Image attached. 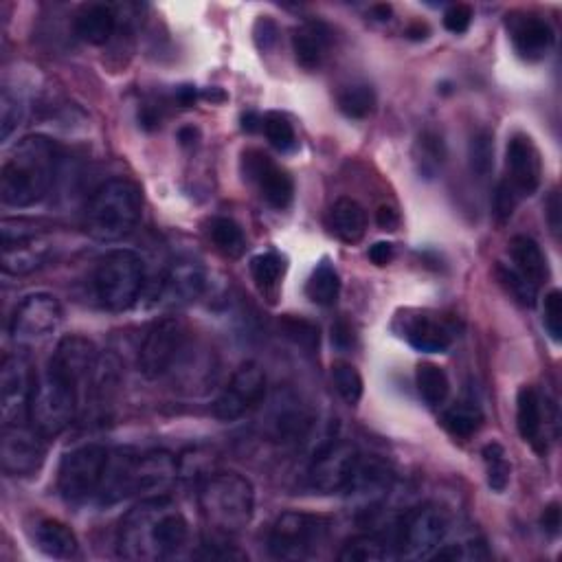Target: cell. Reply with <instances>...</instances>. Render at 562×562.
Masks as SVG:
<instances>
[{
	"mask_svg": "<svg viewBox=\"0 0 562 562\" xmlns=\"http://www.w3.org/2000/svg\"><path fill=\"white\" fill-rule=\"evenodd\" d=\"M189 525L183 512L161 494L134 505L117 532V552L126 560L156 562L176 556L187 545Z\"/></svg>",
	"mask_w": 562,
	"mask_h": 562,
	"instance_id": "obj_1",
	"label": "cell"
},
{
	"mask_svg": "<svg viewBox=\"0 0 562 562\" xmlns=\"http://www.w3.org/2000/svg\"><path fill=\"white\" fill-rule=\"evenodd\" d=\"M60 167V148L42 134L20 139L0 170V200L27 209L49 194Z\"/></svg>",
	"mask_w": 562,
	"mask_h": 562,
	"instance_id": "obj_2",
	"label": "cell"
},
{
	"mask_svg": "<svg viewBox=\"0 0 562 562\" xmlns=\"http://www.w3.org/2000/svg\"><path fill=\"white\" fill-rule=\"evenodd\" d=\"M198 505L207 525L222 536L240 534L255 514V488L240 472H216L202 481Z\"/></svg>",
	"mask_w": 562,
	"mask_h": 562,
	"instance_id": "obj_3",
	"label": "cell"
},
{
	"mask_svg": "<svg viewBox=\"0 0 562 562\" xmlns=\"http://www.w3.org/2000/svg\"><path fill=\"white\" fill-rule=\"evenodd\" d=\"M141 189L126 178L101 185L86 207V233L99 242L126 238L141 220Z\"/></svg>",
	"mask_w": 562,
	"mask_h": 562,
	"instance_id": "obj_4",
	"label": "cell"
},
{
	"mask_svg": "<svg viewBox=\"0 0 562 562\" xmlns=\"http://www.w3.org/2000/svg\"><path fill=\"white\" fill-rule=\"evenodd\" d=\"M82 393L84 385L62 372L60 367L47 363V369L40 378H36V387H33L27 418L31 429H36L44 440L64 433L75 420L77 409H80Z\"/></svg>",
	"mask_w": 562,
	"mask_h": 562,
	"instance_id": "obj_5",
	"label": "cell"
},
{
	"mask_svg": "<svg viewBox=\"0 0 562 562\" xmlns=\"http://www.w3.org/2000/svg\"><path fill=\"white\" fill-rule=\"evenodd\" d=\"M143 284V260L130 249H115L97 262L93 290L101 308L110 312H123L132 308L141 297Z\"/></svg>",
	"mask_w": 562,
	"mask_h": 562,
	"instance_id": "obj_6",
	"label": "cell"
},
{
	"mask_svg": "<svg viewBox=\"0 0 562 562\" xmlns=\"http://www.w3.org/2000/svg\"><path fill=\"white\" fill-rule=\"evenodd\" d=\"M0 264L5 275L22 277L36 273L51 260L53 244L47 229L31 220H3L0 227Z\"/></svg>",
	"mask_w": 562,
	"mask_h": 562,
	"instance_id": "obj_7",
	"label": "cell"
},
{
	"mask_svg": "<svg viewBox=\"0 0 562 562\" xmlns=\"http://www.w3.org/2000/svg\"><path fill=\"white\" fill-rule=\"evenodd\" d=\"M330 534V521L319 514L290 510L268 534V552L277 560H306L319 552Z\"/></svg>",
	"mask_w": 562,
	"mask_h": 562,
	"instance_id": "obj_8",
	"label": "cell"
},
{
	"mask_svg": "<svg viewBox=\"0 0 562 562\" xmlns=\"http://www.w3.org/2000/svg\"><path fill=\"white\" fill-rule=\"evenodd\" d=\"M448 527L451 521L444 508L435 503L420 505L402 516L391 547L396 549V556L404 560L431 558L442 547Z\"/></svg>",
	"mask_w": 562,
	"mask_h": 562,
	"instance_id": "obj_9",
	"label": "cell"
},
{
	"mask_svg": "<svg viewBox=\"0 0 562 562\" xmlns=\"http://www.w3.org/2000/svg\"><path fill=\"white\" fill-rule=\"evenodd\" d=\"M110 451L99 444H84L66 453L58 470V490L69 503H82L99 494Z\"/></svg>",
	"mask_w": 562,
	"mask_h": 562,
	"instance_id": "obj_10",
	"label": "cell"
},
{
	"mask_svg": "<svg viewBox=\"0 0 562 562\" xmlns=\"http://www.w3.org/2000/svg\"><path fill=\"white\" fill-rule=\"evenodd\" d=\"M62 323V306L49 292L25 297L9 321V336L18 347H33L49 339Z\"/></svg>",
	"mask_w": 562,
	"mask_h": 562,
	"instance_id": "obj_11",
	"label": "cell"
},
{
	"mask_svg": "<svg viewBox=\"0 0 562 562\" xmlns=\"http://www.w3.org/2000/svg\"><path fill=\"white\" fill-rule=\"evenodd\" d=\"M187 332L178 319H161L145 332L139 350V369L145 378L156 380L172 372L178 356L185 352Z\"/></svg>",
	"mask_w": 562,
	"mask_h": 562,
	"instance_id": "obj_12",
	"label": "cell"
},
{
	"mask_svg": "<svg viewBox=\"0 0 562 562\" xmlns=\"http://www.w3.org/2000/svg\"><path fill=\"white\" fill-rule=\"evenodd\" d=\"M266 398V374L264 369L249 361L235 369L229 385L222 389L216 404H213V415L222 422H235L244 418L246 413L260 407Z\"/></svg>",
	"mask_w": 562,
	"mask_h": 562,
	"instance_id": "obj_13",
	"label": "cell"
},
{
	"mask_svg": "<svg viewBox=\"0 0 562 562\" xmlns=\"http://www.w3.org/2000/svg\"><path fill=\"white\" fill-rule=\"evenodd\" d=\"M358 459H361L358 448L345 440H332L321 446L308 470L310 488L319 494L345 492Z\"/></svg>",
	"mask_w": 562,
	"mask_h": 562,
	"instance_id": "obj_14",
	"label": "cell"
},
{
	"mask_svg": "<svg viewBox=\"0 0 562 562\" xmlns=\"http://www.w3.org/2000/svg\"><path fill=\"white\" fill-rule=\"evenodd\" d=\"M33 387H36V378H33L27 358L20 354L5 356L3 367H0V415H3V426L20 424L29 418Z\"/></svg>",
	"mask_w": 562,
	"mask_h": 562,
	"instance_id": "obj_15",
	"label": "cell"
},
{
	"mask_svg": "<svg viewBox=\"0 0 562 562\" xmlns=\"http://www.w3.org/2000/svg\"><path fill=\"white\" fill-rule=\"evenodd\" d=\"M44 437L36 429H25L20 424H9L0 440V466L9 477H33L42 468L47 448Z\"/></svg>",
	"mask_w": 562,
	"mask_h": 562,
	"instance_id": "obj_16",
	"label": "cell"
},
{
	"mask_svg": "<svg viewBox=\"0 0 562 562\" xmlns=\"http://www.w3.org/2000/svg\"><path fill=\"white\" fill-rule=\"evenodd\" d=\"M242 172L257 189H260L262 198L273 209L281 211L290 207L292 198H295V183H292V178L284 167H279L271 156H266L260 150L244 152Z\"/></svg>",
	"mask_w": 562,
	"mask_h": 562,
	"instance_id": "obj_17",
	"label": "cell"
},
{
	"mask_svg": "<svg viewBox=\"0 0 562 562\" xmlns=\"http://www.w3.org/2000/svg\"><path fill=\"white\" fill-rule=\"evenodd\" d=\"M505 167H508V183L514 194L532 196L534 191L541 185L543 176V163H541V152L534 145V141L527 134H514L508 141V150H505Z\"/></svg>",
	"mask_w": 562,
	"mask_h": 562,
	"instance_id": "obj_18",
	"label": "cell"
},
{
	"mask_svg": "<svg viewBox=\"0 0 562 562\" xmlns=\"http://www.w3.org/2000/svg\"><path fill=\"white\" fill-rule=\"evenodd\" d=\"M178 477V462L167 451L137 453L130 470V497L134 494H161L172 486Z\"/></svg>",
	"mask_w": 562,
	"mask_h": 562,
	"instance_id": "obj_19",
	"label": "cell"
},
{
	"mask_svg": "<svg viewBox=\"0 0 562 562\" xmlns=\"http://www.w3.org/2000/svg\"><path fill=\"white\" fill-rule=\"evenodd\" d=\"M393 470L387 462L378 457H363L358 459L354 475L347 483L345 494L354 501H361L363 505L378 503L391 490Z\"/></svg>",
	"mask_w": 562,
	"mask_h": 562,
	"instance_id": "obj_20",
	"label": "cell"
},
{
	"mask_svg": "<svg viewBox=\"0 0 562 562\" xmlns=\"http://www.w3.org/2000/svg\"><path fill=\"white\" fill-rule=\"evenodd\" d=\"M510 36L516 53L523 60L538 62L547 58V53L554 47V31L543 18L538 16H521L510 20Z\"/></svg>",
	"mask_w": 562,
	"mask_h": 562,
	"instance_id": "obj_21",
	"label": "cell"
},
{
	"mask_svg": "<svg viewBox=\"0 0 562 562\" xmlns=\"http://www.w3.org/2000/svg\"><path fill=\"white\" fill-rule=\"evenodd\" d=\"M404 339L418 352L442 354L451 347L453 332L446 325V321L437 319L435 314L418 312L404 323Z\"/></svg>",
	"mask_w": 562,
	"mask_h": 562,
	"instance_id": "obj_22",
	"label": "cell"
},
{
	"mask_svg": "<svg viewBox=\"0 0 562 562\" xmlns=\"http://www.w3.org/2000/svg\"><path fill=\"white\" fill-rule=\"evenodd\" d=\"M33 538H36V547L40 549L44 556H49V558L69 560V558H75L77 552H80V543H77V536L73 534L69 525L58 521V519L38 521L36 532H33Z\"/></svg>",
	"mask_w": 562,
	"mask_h": 562,
	"instance_id": "obj_23",
	"label": "cell"
},
{
	"mask_svg": "<svg viewBox=\"0 0 562 562\" xmlns=\"http://www.w3.org/2000/svg\"><path fill=\"white\" fill-rule=\"evenodd\" d=\"M328 44H330V31L328 27L321 25V22H310V25L292 33V53H295L297 64L306 71L319 69Z\"/></svg>",
	"mask_w": 562,
	"mask_h": 562,
	"instance_id": "obj_24",
	"label": "cell"
},
{
	"mask_svg": "<svg viewBox=\"0 0 562 562\" xmlns=\"http://www.w3.org/2000/svg\"><path fill=\"white\" fill-rule=\"evenodd\" d=\"M117 27V16L115 9L104 3H93L82 7L80 14L75 18V33L80 40L93 44V47H101L106 44Z\"/></svg>",
	"mask_w": 562,
	"mask_h": 562,
	"instance_id": "obj_25",
	"label": "cell"
},
{
	"mask_svg": "<svg viewBox=\"0 0 562 562\" xmlns=\"http://www.w3.org/2000/svg\"><path fill=\"white\" fill-rule=\"evenodd\" d=\"M330 229L345 244H358L367 233V213L354 198H339L330 209Z\"/></svg>",
	"mask_w": 562,
	"mask_h": 562,
	"instance_id": "obj_26",
	"label": "cell"
},
{
	"mask_svg": "<svg viewBox=\"0 0 562 562\" xmlns=\"http://www.w3.org/2000/svg\"><path fill=\"white\" fill-rule=\"evenodd\" d=\"M205 273L200 271V266L183 262L176 264L170 275L165 277L163 284V299L167 303H189L196 301L202 290H205Z\"/></svg>",
	"mask_w": 562,
	"mask_h": 562,
	"instance_id": "obj_27",
	"label": "cell"
},
{
	"mask_svg": "<svg viewBox=\"0 0 562 562\" xmlns=\"http://www.w3.org/2000/svg\"><path fill=\"white\" fill-rule=\"evenodd\" d=\"M510 253L514 268L519 271L525 279H530L534 286H541L543 281L549 277V266L547 257L543 255L541 246L536 240L527 238V235H516L510 242Z\"/></svg>",
	"mask_w": 562,
	"mask_h": 562,
	"instance_id": "obj_28",
	"label": "cell"
},
{
	"mask_svg": "<svg viewBox=\"0 0 562 562\" xmlns=\"http://www.w3.org/2000/svg\"><path fill=\"white\" fill-rule=\"evenodd\" d=\"M516 426H519V433L525 442L538 444L543 435V402L538 391L530 385H525L519 389V396H516Z\"/></svg>",
	"mask_w": 562,
	"mask_h": 562,
	"instance_id": "obj_29",
	"label": "cell"
},
{
	"mask_svg": "<svg viewBox=\"0 0 562 562\" xmlns=\"http://www.w3.org/2000/svg\"><path fill=\"white\" fill-rule=\"evenodd\" d=\"M413 161L418 167V174L426 181H433L435 176H440L446 163V143L442 134H437L435 130H424L415 141Z\"/></svg>",
	"mask_w": 562,
	"mask_h": 562,
	"instance_id": "obj_30",
	"label": "cell"
},
{
	"mask_svg": "<svg viewBox=\"0 0 562 562\" xmlns=\"http://www.w3.org/2000/svg\"><path fill=\"white\" fill-rule=\"evenodd\" d=\"M415 385H418L422 400L431 409H440L451 396V382H448L444 369L435 363L418 365V369H415Z\"/></svg>",
	"mask_w": 562,
	"mask_h": 562,
	"instance_id": "obj_31",
	"label": "cell"
},
{
	"mask_svg": "<svg viewBox=\"0 0 562 562\" xmlns=\"http://www.w3.org/2000/svg\"><path fill=\"white\" fill-rule=\"evenodd\" d=\"M209 238L213 246L222 253L231 257V260H238L246 251V238L242 227L231 218H213L209 222Z\"/></svg>",
	"mask_w": 562,
	"mask_h": 562,
	"instance_id": "obj_32",
	"label": "cell"
},
{
	"mask_svg": "<svg viewBox=\"0 0 562 562\" xmlns=\"http://www.w3.org/2000/svg\"><path fill=\"white\" fill-rule=\"evenodd\" d=\"M306 292H308V299L312 303H317V306L321 308L334 306L341 292V279L330 262H321L317 268H314V273L308 279Z\"/></svg>",
	"mask_w": 562,
	"mask_h": 562,
	"instance_id": "obj_33",
	"label": "cell"
},
{
	"mask_svg": "<svg viewBox=\"0 0 562 562\" xmlns=\"http://www.w3.org/2000/svg\"><path fill=\"white\" fill-rule=\"evenodd\" d=\"M483 424V413L475 404H455L442 415V426L457 440H470Z\"/></svg>",
	"mask_w": 562,
	"mask_h": 562,
	"instance_id": "obj_34",
	"label": "cell"
},
{
	"mask_svg": "<svg viewBox=\"0 0 562 562\" xmlns=\"http://www.w3.org/2000/svg\"><path fill=\"white\" fill-rule=\"evenodd\" d=\"M387 558H389V547L376 534L354 536L339 552L341 562H380Z\"/></svg>",
	"mask_w": 562,
	"mask_h": 562,
	"instance_id": "obj_35",
	"label": "cell"
},
{
	"mask_svg": "<svg viewBox=\"0 0 562 562\" xmlns=\"http://www.w3.org/2000/svg\"><path fill=\"white\" fill-rule=\"evenodd\" d=\"M339 108L345 117L365 119L376 108V93L369 84H350L339 95Z\"/></svg>",
	"mask_w": 562,
	"mask_h": 562,
	"instance_id": "obj_36",
	"label": "cell"
},
{
	"mask_svg": "<svg viewBox=\"0 0 562 562\" xmlns=\"http://www.w3.org/2000/svg\"><path fill=\"white\" fill-rule=\"evenodd\" d=\"M494 275H497L499 284L505 288V292L525 308H532L538 299V286H534L530 279H525L514 266L497 264L494 268Z\"/></svg>",
	"mask_w": 562,
	"mask_h": 562,
	"instance_id": "obj_37",
	"label": "cell"
},
{
	"mask_svg": "<svg viewBox=\"0 0 562 562\" xmlns=\"http://www.w3.org/2000/svg\"><path fill=\"white\" fill-rule=\"evenodd\" d=\"M481 457H483V464H486L488 486L494 492H505V488H508V483H510V472H512L508 455H505V448L497 442H492L488 446H483Z\"/></svg>",
	"mask_w": 562,
	"mask_h": 562,
	"instance_id": "obj_38",
	"label": "cell"
},
{
	"mask_svg": "<svg viewBox=\"0 0 562 562\" xmlns=\"http://www.w3.org/2000/svg\"><path fill=\"white\" fill-rule=\"evenodd\" d=\"M492 141L494 139L488 130H479L470 137L468 163H470V172L477 178H486L492 172V167H494V143Z\"/></svg>",
	"mask_w": 562,
	"mask_h": 562,
	"instance_id": "obj_39",
	"label": "cell"
},
{
	"mask_svg": "<svg viewBox=\"0 0 562 562\" xmlns=\"http://www.w3.org/2000/svg\"><path fill=\"white\" fill-rule=\"evenodd\" d=\"M279 325H281V332H284L297 347H301V350H306L308 354L319 350L317 323H312L308 319H301V317H292V314H286V317L279 321Z\"/></svg>",
	"mask_w": 562,
	"mask_h": 562,
	"instance_id": "obj_40",
	"label": "cell"
},
{
	"mask_svg": "<svg viewBox=\"0 0 562 562\" xmlns=\"http://www.w3.org/2000/svg\"><path fill=\"white\" fill-rule=\"evenodd\" d=\"M262 130L266 134L268 143L273 145L279 152H290L295 150L297 145V134L288 117L279 115V112H268L266 117H262Z\"/></svg>",
	"mask_w": 562,
	"mask_h": 562,
	"instance_id": "obj_41",
	"label": "cell"
},
{
	"mask_svg": "<svg viewBox=\"0 0 562 562\" xmlns=\"http://www.w3.org/2000/svg\"><path fill=\"white\" fill-rule=\"evenodd\" d=\"M332 380L334 387L339 391V396L354 407L363 398V378L358 374V369L350 363H334L332 365Z\"/></svg>",
	"mask_w": 562,
	"mask_h": 562,
	"instance_id": "obj_42",
	"label": "cell"
},
{
	"mask_svg": "<svg viewBox=\"0 0 562 562\" xmlns=\"http://www.w3.org/2000/svg\"><path fill=\"white\" fill-rule=\"evenodd\" d=\"M281 273H284V262L275 253H262L255 255L251 260V275L255 279L257 288L273 290L277 288Z\"/></svg>",
	"mask_w": 562,
	"mask_h": 562,
	"instance_id": "obj_43",
	"label": "cell"
},
{
	"mask_svg": "<svg viewBox=\"0 0 562 562\" xmlns=\"http://www.w3.org/2000/svg\"><path fill=\"white\" fill-rule=\"evenodd\" d=\"M22 117H25V106L18 95H14L9 88H3V97H0V137L9 141L11 132H14Z\"/></svg>",
	"mask_w": 562,
	"mask_h": 562,
	"instance_id": "obj_44",
	"label": "cell"
},
{
	"mask_svg": "<svg viewBox=\"0 0 562 562\" xmlns=\"http://www.w3.org/2000/svg\"><path fill=\"white\" fill-rule=\"evenodd\" d=\"M545 330L556 343L562 339V292L552 290L545 297Z\"/></svg>",
	"mask_w": 562,
	"mask_h": 562,
	"instance_id": "obj_45",
	"label": "cell"
},
{
	"mask_svg": "<svg viewBox=\"0 0 562 562\" xmlns=\"http://www.w3.org/2000/svg\"><path fill=\"white\" fill-rule=\"evenodd\" d=\"M516 202H519V196L514 194V189L501 181L497 185V191H494V202H492V211H494V218H497L499 224H505L516 209Z\"/></svg>",
	"mask_w": 562,
	"mask_h": 562,
	"instance_id": "obj_46",
	"label": "cell"
},
{
	"mask_svg": "<svg viewBox=\"0 0 562 562\" xmlns=\"http://www.w3.org/2000/svg\"><path fill=\"white\" fill-rule=\"evenodd\" d=\"M253 40H255L257 49H260V51H264V53L271 51L279 40L277 22L273 18H268V16L257 18L255 27H253Z\"/></svg>",
	"mask_w": 562,
	"mask_h": 562,
	"instance_id": "obj_47",
	"label": "cell"
},
{
	"mask_svg": "<svg viewBox=\"0 0 562 562\" xmlns=\"http://www.w3.org/2000/svg\"><path fill=\"white\" fill-rule=\"evenodd\" d=\"M472 22V7L466 3H457L446 9L444 14V27L451 33H466Z\"/></svg>",
	"mask_w": 562,
	"mask_h": 562,
	"instance_id": "obj_48",
	"label": "cell"
},
{
	"mask_svg": "<svg viewBox=\"0 0 562 562\" xmlns=\"http://www.w3.org/2000/svg\"><path fill=\"white\" fill-rule=\"evenodd\" d=\"M196 558H207V560H242L246 558L242 552H238V549H233V547H227V543L224 541H211V543H205L202 545L200 552L194 554Z\"/></svg>",
	"mask_w": 562,
	"mask_h": 562,
	"instance_id": "obj_49",
	"label": "cell"
},
{
	"mask_svg": "<svg viewBox=\"0 0 562 562\" xmlns=\"http://www.w3.org/2000/svg\"><path fill=\"white\" fill-rule=\"evenodd\" d=\"M332 343L341 347V350H347V347L354 345V330L350 328V323L339 321L332 325Z\"/></svg>",
	"mask_w": 562,
	"mask_h": 562,
	"instance_id": "obj_50",
	"label": "cell"
},
{
	"mask_svg": "<svg viewBox=\"0 0 562 562\" xmlns=\"http://www.w3.org/2000/svg\"><path fill=\"white\" fill-rule=\"evenodd\" d=\"M560 505L558 503H552V505H547L543 516H541V525H543V530L549 534V536H558L560 532Z\"/></svg>",
	"mask_w": 562,
	"mask_h": 562,
	"instance_id": "obj_51",
	"label": "cell"
},
{
	"mask_svg": "<svg viewBox=\"0 0 562 562\" xmlns=\"http://www.w3.org/2000/svg\"><path fill=\"white\" fill-rule=\"evenodd\" d=\"M369 262L376 266H387L393 260V246L389 242H376L372 249L367 251Z\"/></svg>",
	"mask_w": 562,
	"mask_h": 562,
	"instance_id": "obj_52",
	"label": "cell"
},
{
	"mask_svg": "<svg viewBox=\"0 0 562 562\" xmlns=\"http://www.w3.org/2000/svg\"><path fill=\"white\" fill-rule=\"evenodd\" d=\"M376 224L382 231H396L400 218H398V211L391 209V207H380L376 211Z\"/></svg>",
	"mask_w": 562,
	"mask_h": 562,
	"instance_id": "obj_53",
	"label": "cell"
},
{
	"mask_svg": "<svg viewBox=\"0 0 562 562\" xmlns=\"http://www.w3.org/2000/svg\"><path fill=\"white\" fill-rule=\"evenodd\" d=\"M547 220H549V227H552L554 235H558L560 231V198H558V191H552V196L547 200Z\"/></svg>",
	"mask_w": 562,
	"mask_h": 562,
	"instance_id": "obj_54",
	"label": "cell"
},
{
	"mask_svg": "<svg viewBox=\"0 0 562 562\" xmlns=\"http://www.w3.org/2000/svg\"><path fill=\"white\" fill-rule=\"evenodd\" d=\"M429 36H431V29H429V25H426V22H422V20L411 22V25L407 27V38H409V40H426Z\"/></svg>",
	"mask_w": 562,
	"mask_h": 562,
	"instance_id": "obj_55",
	"label": "cell"
},
{
	"mask_svg": "<svg viewBox=\"0 0 562 562\" xmlns=\"http://www.w3.org/2000/svg\"><path fill=\"white\" fill-rule=\"evenodd\" d=\"M196 88L194 86H181L176 91V101L181 104L183 108H189V106H194V101H196Z\"/></svg>",
	"mask_w": 562,
	"mask_h": 562,
	"instance_id": "obj_56",
	"label": "cell"
},
{
	"mask_svg": "<svg viewBox=\"0 0 562 562\" xmlns=\"http://www.w3.org/2000/svg\"><path fill=\"white\" fill-rule=\"evenodd\" d=\"M262 128V117L257 112H246L242 115V130L244 132H257Z\"/></svg>",
	"mask_w": 562,
	"mask_h": 562,
	"instance_id": "obj_57",
	"label": "cell"
},
{
	"mask_svg": "<svg viewBox=\"0 0 562 562\" xmlns=\"http://www.w3.org/2000/svg\"><path fill=\"white\" fill-rule=\"evenodd\" d=\"M198 137V132L194 128H183L181 132H178V141H181L183 145H189V143H194Z\"/></svg>",
	"mask_w": 562,
	"mask_h": 562,
	"instance_id": "obj_58",
	"label": "cell"
},
{
	"mask_svg": "<svg viewBox=\"0 0 562 562\" xmlns=\"http://www.w3.org/2000/svg\"><path fill=\"white\" fill-rule=\"evenodd\" d=\"M374 11H376L380 20H387V18H389V14H391V7H387V5H376V7H374Z\"/></svg>",
	"mask_w": 562,
	"mask_h": 562,
	"instance_id": "obj_59",
	"label": "cell"
},
{
	"mask_svg": "<svg viewBox=\"0 0 562 562\" xmlns=\"http://www.w3.org/2000/svg\"><path fill=\"white\" fill-rule=\"evenodd\" d=\"M205 99H211V101H224V93H220L218 88H211V91L205 93Z\"/></svg>",
	"mask_w": 562,
	"mask_h": 562,
	"instance_id": "obj_60",
	"label": "cell"
}]
</instances>
